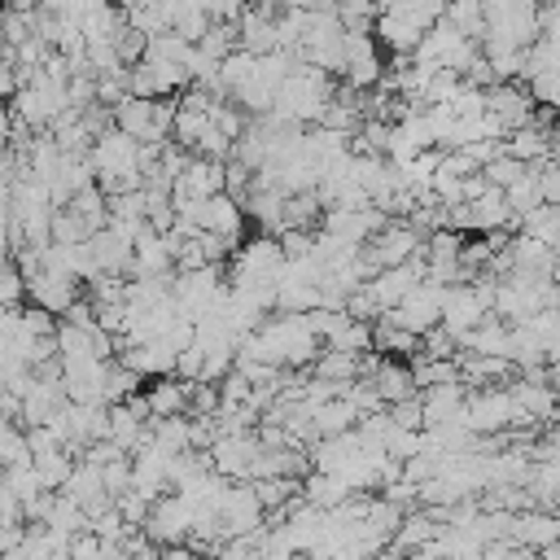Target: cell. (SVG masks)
I'll return each mask as SVG.
<instances>
[{
  "label": "cell",
  "instance_id": "1",
  "mask_svg": "<svg viewBox=\"0 0 560 560\" xmlns=\"http://www.w3.org/2000/svg\"><path fill=\"white\" fill-rule=\"evenodd\" d=\"M464 424L472 433H499L508 424H521V411H516L512 389H477V394H468Z\"/></svg>",
  "mask_w": 560,
  "mask_h": 560
},
{
  "label": "cell",
  "instance_id": "2",
  "mask_svg": "<svg viewBox=\"0 0 560 560\" xmlns=\"http://www.w3.org/2000/svg\"><path fill=\"white\" fill-rule=\"evenodd\" d=\"M149 538L153 542H166V547H175V542H184L192 529H197V508L184 499V494H162L158 503H153V512H149Z\"/></svg>",
  "mask_w": 560,
  "mask_h": 560
},
{
  "label": "cell",
  "instance_id": "3",
  "mask_svg": "<svg viewBox=\"0 0 560 560\" xmlns=\"http://www.w3.org/2000/svg\"><path fill=\"white\" fill-rule=\"evenodd\" d=\"M192 385L197 381H179V376H153V385L144 389V407L153 420H175L192 407Z\"/></svg>",
  "mask_w": 560,
  "mask_h": 560
},
{
  "label": "cell",
  "instance_id": "4",
  "mask_svg": "<svg viewBox=\"0 0 560 560\" xmlns=\"http://www.w3.org/2000/svg\"><path fill=\"white\" fill-rule=\"evenodd\" d=\"M512 542L516 547H534V551H547L560 542V516L556 512H516L512 521Z\"/></svg>",
  "mask_w": 560,
  "mask_h": 560
},
{
  "label": "cell",
  "instance_id": "5",
  "mask_svg": "<svg viewBox=\"0 0 560 560\" xmlns=\"http://www.w3.org/2000/svg\"><path fill=\"white\" fill-rule=\"evenodd\" d=\"M372 385H376V394H381V402H385V407L407 402V398H416V394H420V389H416V368H402V363H389V359L376 368Z\"/></svg>",
  "mask_w": 560,
  "mask_h": 560
},
{
  "label": "cell",
  "instance_id": "6",
  "mask_svg": "<svg viewBox=\"0 0 560 560\" xmlns=\"http://www.w3.org/2000/svg\"><path fill=\"white\" fill-rule=\"evenodd\" d=\"M481 175L490 179V188H503V192H508V188H512L521 175H529V166H525L521 158H512V153H499V158H494V162H490Z\"/></svg>",
  "mask_w": 560,
  "mask_h": 560
},
{
  "label": "cell",
  "instance_id": "7",
  "mask_svg": "<svg viewBox=\"0 0 560 560\" xmlns=\"http://www.w3.org/2000/svg\"><path fill=\"white\" fill-rule=\"evenodd\" d=\"M122 9H140V4H153V0H118Z\"/></svg>",
  "mask_w": 560,
  "mask_h": 560
}]
</instances>
